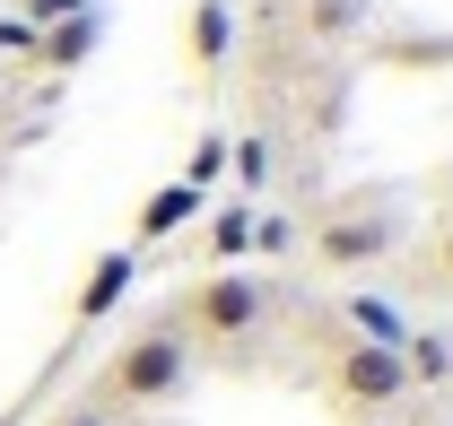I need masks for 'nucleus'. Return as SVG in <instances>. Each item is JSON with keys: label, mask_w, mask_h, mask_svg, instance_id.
<instances>
[{"label": "nucleus", "mask_w": 453, "mask_h": 426, "mask_svg": "<svg viewBox=\"0 0 453 426\" xmlns=\"http://www.w3.org/2000/svg\"><path fill=\"white\" fill-rule=\"evenodd\" d=\"M401 392H410L401 348H375V339H340L332 348V400L349 409V418H384Z\"/></svg>", "instance_id": "3"}, {"label": "nucleus", "mask_w": 453, "mask_h": 426, "mask_svg": "<svg viewBox=\"0 0 453 426\" xmlns=\"http://www.w3.org/2000/svg\"><path fill=\"white\" fill-rule=\"evenodd\" d=\"M235 174L262 183V174H271V148H262V140H235Z\"/></svg>", "instance_id": "15"}, {"label": "nucleus", "mask_w": 453, "mask_h": 426, "mask_svg": "<svg viewBox=\"0 0 453 426\" xmlns=\"http://www.w3.org/2000/svg\"><path fill=\"white\" fill-rule=\"evenodd\" d=\"M393 244H401L393 209H332L323 226H314V262L323 270H366V262H384Z\"/></svg>", "instance_id": "4"}, {"label": "nucleus", "mask_w": 453, "mask_h": 426, "mask_svg": "<svg viewBox=\"0 0 453 426\" xmlns=\"http://www.w3.org/2000/svg\"><path fill=\"white\" fill-rule=\"evenodd\" d=\"M131 278H140V253H131V244L96 253V262H88V278H79V305H70V314H79V322H105L113 305L131 296Z\"/></svg>", "instance_id": "5"}, {"label": "nucleus", "mask_w": 453, "mask_h": 426, "mask_svg": "<svg viewBox=\"0 0 453 426\" xmlns=\"http://www.w3.org/2000/svg\"><path fill=\"white\" fill-rule=\"evenodd\" d=\"M244 253H253V209H244V201L210 209V262H219V270H235Z\"/></svg>", "instance_id": "9"}, {"label": "nucleus", "mask_w": 453, "mask_h": 426, "mask_svg": "<svg viewBox=\"0 0 453 426\" xmlns=\"http://www.w3.org/2000/svg\"><path fill=\"white\" fill-rule=\"evenodd\" d=\"M53 426H122V418H113V409H96V400H79V409H61Z\"/></svg>", "instance_id": "16"}, {"label": "nucleus", "mask_w": 453, "mask_h": 426, "mask_svg": "<svg viewBox=\"0 0 453 426\" xmlns=\"http://www.w3.org/2000/svg\"><path fill=\"white\" fill-rule=\"evenodd\" d=\"M192 217H201V192H192V183H157V192L140 201V217H131V235H140V244H166Z\"/></svg>", "instance_id": "7"}, {"label": "nucleus", "mask_w": 453, "mask_h": 426, "mask_svg": "<svg viewBox=\"0 0 453 426\" xmlns=\"http://www.w3.org/2000/svg\"><path fill=\"white\" fill-rule=\"evenodd\" d=\"M401 366H410V383H453V339L445 331H410L401 339Z\"/></svg>", "instance_id": "10"}, {"label": "nucleus", "mask_w": 453, "mask_h": 426, "mask_svg": "<svg viewBox=\"0 0 453 426\" xmlns=\"http://www.w3.org/2000/svg\"><path fill=\"white\" fill-rule=\"evenodd\" d=\"M271 314V287L253 278V270H210V278H192L183 296H174V331L192 339V348H244L253 331Z\"/></svg>", "instance_id": "2"}, {"label": "nucleus", "mask_w": 453, "mask_h": 426, "mask_svg": "<svg viewBox=\"0 0 453 426\" xmlns=\"http://www.w3.org/2000/svg\"><path fill=\"white\" fill-rule=\"evenodd\" d=\"M349 27H366V0H314V35H323V44L349 35Z\"/></svg>", "instance_id": "13"}, {"label": "nucleus", "mask_w": 453, "mask_h": 426, "mask_svg": "<svg viewBox=\"0 0 453 426\" xmlns=\"http://www.w3.org/2000/svg\"><path fill=\"white\" fill-rule=\"evenodd\" d=\"M219 174H226V140H219V131H201V148H192V165H183V183H192V192H210Z\"/></svg>", "instance_id": "12"}, {"label": "nucleus", "mask_w": 453, "mask_h": 426, "mask_svg": "<svg viewBox=\"0 0 453 426\" xmlns=\"http://www.w3.org/2000/svg\"><path fill=\"white\" fill-rule=\"evenodd\" d=\"M79 9H88V0H27V27L44 35V27H61V18H79Z\"/></svg>", "instance_id": "14"}, {"label": "nucleus", "mask_w": 453, "mask_h": 426, "mask_svg": "<svg viewBox=\"0 0 453 426\" xmlns=\"http://www.w3.org/2000/svg\"><path fill=\"white\" fill-rule=\"evenodd\" d=\"M226 44H235V18H226V0H192V18H183V53L201 79H219L226 70Z\"/></svg>", "instance_id": "6"}, {"label": "nucleus", "mask_w": 453, "mask_h": 426, "mask_svg": "<svg viewBox=\"0 0 453 426\" xmlns=\"http://www.w3.org/2000/svg\"><path fill=\"white\" fill-rule=\"evenodd\" d=\"M418 278H427L436 296H453V217L436 226V235H427V253H418Z\"/></svg>", "instance_id": "11"}, {"label": "nucleus", "mask_w": 453, "mask_h": 426, "mask_svg": "<svg viewBox=\"0 0 453 426\" xmlns=\"http://www.w3.org/2000/svg\"><path fill=\"white\" fill-rule=\"evenodd\" d=\"M35 53H44V70H79V61L96 53V9H79V18L44 27V35H35Z\"/></svg>", "instance_id": "8"}, {"label": "nucleus", "mask_w": 453, "mask_h": 426, "mask_svg": "<svg viewBox=\"0 0 453 426\" xmlns=\"http://www.w3.org/2000/svg\"><path fill=\"white\" fill-rule=\"evenodd\" d=\"M183 383H192V339H183L174 322H149V331H131V339L105 357L96 409H166Z\"/></svg>", "instance_id": "1"}]
</instances>
